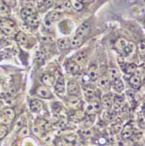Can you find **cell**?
<instances>
[{
	"mask_svg": "<svg viewBox=\"0 0 145 146\" xmlns=\"http://www.w3.org/2000/svg\"><path fill=\"white\" fill-rule=\"evenodd\" d=\"M55 9H56L57 11L64 10V1H57V2H55Z\"/></svg>",
	"mask_w": 145,
	"mask_h": 146,
	"instance_id": "34",
	"label": "cell"
},
{
	"mask_svg": "<svg viewBox=\"0 0 145 146\" xmlns=\"http://www.w3.org/2000/svg\"><path fill=\"white\" fill-rule=\"evenodd\" d=\"M88 77L92 80H96L99 77V69L95 64H92L87 71Z\"/></svg>",
	"mask_w": 145,
	"mask_h": 146,
	"instance_id": "8",
	"label": "cell"
},
{
	"mask_svg": "<svg viewBox=\"0 0 145 146\" xmlns=\"http://www.w3.org/2000/svg\"><path fill=\"white\" fill-rule=\"evenodd\" d=\"M99 104L95 102H89L87 106H86V112L89 115H93L95 114L96 111H98L99 110Z\"/></svg>",
	"mask_w": 145,
	"mask_h": 146,
	"instance_id": "11",
	"label": "cell"
},
{
	"mask_svg": "<svg viewBox=\"0 0 145 146\" xmlns=\"http://www.w3.org/2000/svg\"><path fill=\"white\" fill-rule=\"evenodd\" d=\"M89 29H90V25L88 23H87V22L82 23L80 26H79L76 31V36L83 38L84 36H86L88 33Z\"/></svg>",
	"mask_w": 145,
	"mask_h": 146,
	"instance_id": "4",
	"label": "cell"
},
{
	"mask_svg": "<svg viewBox=\"0 0 145 146\" xmlns=\"http://www.w3.org/2000/svg\"><path fill=\"white\" fill-rule=\"evenodd\" d=\"M137 68L136 65L134 63H129V64H122V70L127 74H134L136 71Z\"/></svg>",
	"mask_w": 145,
	"mask_h": 146,
	"instance_id": "9",
	"label": "cell"
},
{
	"mask_svg": "<svg viewBox=\"0 0 145 146\" xmlns=\"http://www.w3.org/2000/svg\"><path fill=\"white\" fill-rule=\"evenodd\" d=\"M132 133H133V129H132V127L128 124V125H126L123 128V129L122 131V137L123 138H128V137H131Z\"/></svg>",
	"mask_w": 145,
	"mask_h": 146,
	"instance_id": "23",
	"label": "cell"
},
{
	"mask_svg": "<svg viewBox=\"0 0 145 146\" xmlns=\"http://www.w3.org/2000/svg\"><path fill=\"white\" fill-rule=\"evenodd\" d=\"M67 68H68V71L70 74H75L79 73V72H80V69H81L80 66H79L77 63H75L73 60L68 61Z\"/></svg>",
	"mask_w": 145,
	"mask_h": 146,
	"instance_id": "10",
	"label": "cell"
},
{
	"mask_svg": "<svg viewBox=\"0 0 145 146\" xmlns=\"http://www.w3.org/2000/svg\"><path fill=\"white\" fill-rule=\"evenodd\" d=\"M20 133L24 134V136L28 135V129H27V127H22V129L20 130Z\"/></svg>",
	"mask_w": 145,
	"mask_h": 146,
	"instance_id": "37",
	"label": "cell"
},
{
	"mask_svg": "<svg viewBox=\"0 0 145 146\" xmlns=\"http://www.w3.org/2000/svg\"><path fill=\"white\" fill-rule=\"evenodd\" d=\"M35 13H36V11L32 7H31V6H29V7H24L21 11V15H22V17L24 19L29 18V17H31V16H32L33 14H35Z\"/></svg>",
	"mask_w": 145,
	"mask_h": 146,
	"instance_id": "16",
	"label": "cell"
},
{
	"mask_svg": "<svg viewBox=\"0 0 145 146\" xmlns=\"http://www.w3.org/2000/svg\"><path fill=\"white\" fill-rule=\"evenodd\" d=\"M39 16L37 14V13H35V14H33L32 16L27 18V19H25L24 20L26 21V23H27L29 25L31 26H36L38 25V24L39 23Z\"/></svg>",
	"mask_w": 145,
	"mask_h": 146,
	"instance_id": "18",
	"label": "cell"
},
{
	"mask_svg": "<svg viewBox=\"0 0 145 146\" xmlns=\"http://www.w3.org/2000/svg\"><path fill=\"white\" fill-rule=\"evenodd\" d=\"M55 4V2L54 1H46V2H45V5H46V6L47 7V8H50V7H52V6H54V5Z\"/></svg>",
	"mask_w": 145,
	"mask_h": 146,
	"instance_id": "38",
	"label": "cell"
},
{
	"mask_svg": "<svg viewBox=\"0 0 145 146\" xmlns=\"http://www.w3.org/2000/svg\"><path fill=\"white\" fill-rule=\"evenodd\" d=\"M128 41L126 40V39L124 38H118L115 44V48L118 50V51H121V52H123L124 49L126 48V46H128Z\"/></svg>",
	"mask_w": 145,
	"mask_h": 146,
	"instance_id": "12",
	"label": "cell"
},
{
	"mask_svg": "<svg viewBox=\"0 0 145 146\" xmlns=\"http://www.w3.org/2000/svg\"><path fill=\"white\" fill-rule=\"evenodd\" d=\"M54 88H55V90H56V92L58 93V94H60V95L64 94V92H65V81H64L63 76L60 75L57 78L56 82H55Z\"/></svg>",
	"mask_w": 145,
	"mask_h": 146,
	"instance_id": "6",
	"label": "cell"
},
{
	"mask_svg": "<svg viewBox=\"0 0 145 146\" xmlns=\"http://www.w3.org/2000/svg\"><path fill=\"white\" fill-rule=\"evenodd\" d=\"M120 79V73L116 68H111L109 71V80L113 82L115 80Z\"/></svg>",
	"mask_w": 145,
	"mask_h": 146,
	"instance_id": "25",
	"label": "cell"
},
{
	"mask_svg": "<svg viewBox=\"0 0 145 146\" xmlns=\"http://www.w3.org/2000/svg\"><path fill=\"white\" fill-rule=\"evenodd\" d=\"M129 84L135 88H139L142 84V73L136 69V73L129 78Z\"/></svg>",
	"mask_w": 145,
	"mask_h": 146,
	"instance_id": "2",
	"label": "cell"
},
{
	"mask_svg": "<svg viewBox=\"0 0 145 146\" xmlns=\"http://www.w3.org/2000/svg\"><path fill=\"white\" fill-rule=\"evenodd\" d=\"M69 105L70 107H79V105H80V99H79L78 96H71L70 99H69Z\"/></svg>",
	"mask_w": 145,
	"mask_h": 146,
	"instance_id": "29",
	"label": "cell"
},
{
	"mask_svg": "<svg viewBox=\"0 0 145 146\" xmlns=\"http://www.w3.org/2000/svg\"><path fill=\"white\" fill-rule=\"evenodd\" d=\"M85 60H86V54H85L84 52H78V54L73 57V61L75 63H77L79 66L83 64Z\"/></svg>",
	"mask_w": 145,
	"mask_h": 146,
	"instance_id": "20",
	"label": "cell"
},
{
	"mask_svg": "<svg viewBox=\"0 0 145 146\" xmlns=\"http://www.w3.org/2000/svg\"><path fill=\"white\" fill-rule=\"evenodd\" d=\"M42 82L45 86H52L54 82V77L51 74H45L42 77Z\"/></svg>",
	"mask_w": 145,
	"mask_h": 146,
	"instance_id": "22",
	"label": "cell"
},
{
	"mask_svg": "<svg viewBox=\"0 0 145 146\" xmlns=\"http://www.w3.org/2000/svg\"><path fill=\"white\" fill-rule=\"evenodd\" d=\"M114 103V97L112 95H106L101 99V105L104 109L110 110Z\"/></svg>",
	"mask_w": 145,
	"mask_h": 146,
	"instance_id": "7",
	"label": "cell"
},
{
	"mask_svg": "<svg viewBox=\"0 0 145 146\" xmlns=\"http://www.w3.org/2000/svg\"><path fill=\"white\" fill-rule=\"evenodd\" d=\"M30 108H31L32 111H33V112H39L43 109V104H42V102L40 101L33 100V101L31 102Z\"/></svg>",
	"mask_w": 145,
	"mask_h": 146,
	"instance_id": "13",
	"label": "cell"
},
{
	"mask_svg": "<svg viewBox=\"0 0 145 146\" xmlns=\"http://www.w3.org/2000/svg\"><path fill=\"white\" fill-rule=\"evenodd\" d=\"M137 50H138V52L144 56L145 55V40L143 39V40H141L138 44H137Z\"/></svg>",
	"mask_w": 145,
	"mask_h": 146,
	"instance_id": "32",
	"label": "cell"
},
{
	"mask_svg": "<svg viewBox=\"0 0 145 146\" xmlns=\"http://www.w3.org/2000/svg\"><path fill=\"white\" fill-rule=\"evenodd\" d=\"M98 85L104 88V89H109L110 87V80L107 76H103L98 80Z\"/></svg>",
	"mask_w": 145,
	"mask_h": 146,
	"instance_id": "15",
	"label": "cell"
},
{
	"mask_svg": "<svg viewBox=\"0 0 145 146\" xmlns=\"http://www.w3.org/2000/svg\"><path fill=\"white\" fill-rule=\"evenodd\" d=\"M124 103V99L121 96H114V106L116 109L121 108Z\"/></svg>",
	"mask_w": 145,
	"mask_h": 146,
	"instance_id": "24",
	"label": "cell"
},
{
	"mask_svg": "<svg viewBox=\"0 0 145 146\" xmlns=\"http://www.w3.org/2000/svg\"><path fill=\"white\" fill-rule=\"evenodd\" d=\"M0 29L5 35H11L15 31V24L8 19H0Z\"/></svg>",
	"mask_w": 145,
	"mask_h": 146,
	"instance_id": "1",
	"label": "cell"
},
{
	"mask_svg": "<svg viewBox=\"0 0 145 146\" xmlns=\"http://www.w3.org/2000/svg\"><path fill=\"white\" fill-rule=\"evenodd\" d=\"M4 115L6 116L8 119H10V120H13L15 117V111L13 110L12 109L9 108V109H6L4 110Z\"/></svg>",
	"mask_w": 145,
	"mask_h": 146,
	"instance_id": "28",
	"label": "cell"
},
{
	"mask_svg": "<svg viewBox=\"0 0 145 146\" xmlns=\"http://www.w3.org/2000/svg\"><path fill=\"white\" fill-rule=\"evenodd\" d=\"M37 95L41 97V98H45V99H50L52 98V93L50 92V90L46 87V86H40L37 88Z\"/></svg>",
	"mask_w": 145,
	"mask_h": 146,
	"instance_id": "5",
	"label": "cell"
},
{
	"mask_svg": "<svg viewBox=\"0 0 145 146\" xmlns=\"http://www.w3.org/2000/svg\"><path fill=\"white\" fill-rule=\"evenodd\" d=\"M71 4H72V7L76 11H81L83 9V6H84L82 2L76 1V0H73V1H71Z\"/></svg>",
	"mask_w": 145,
	"mask_h": 146,
	"instance_id": "31",
	"label": "cell"
},
{
	"mask_svg": "<svg viewBox=\"0 0 145 146\" xmlns=\"http://www.w3.org/2000/svg\"><path fill=\"white\" fill-rule=\"evenodd\" d=\"M41 39H42V41H44L46 43H49V42L54 41V38L49 37V36H44V37L41 38Z\"/></svg>",
	"mask_w": 145,
	"mask_h": 146,
	"instance_id": "36",
	"label": "cell"
},
{
	"mask_svg": "<svg viewBox=\"0 0 145 146\" xmlns=\"http://www.w3.org/2000/svg\"><path fill=\"white\" fill-rule=\"evenodd\" d=\"M8 132V129L5 126H1L0 127V139H3Z\"/></svg>",
	"mask_w": 145,
	"mask_h": 146,
	"instance_id": "33",
	"label": "cell"
},
{
	"mask_svg": "<svg viewBox=\"0 0 145 146\" xmlns=\"http://www.w3.org/2000/svg\"><path fill=\"white\" fill-rule=\"evenodd\" d=\"M46 146H48V145H46Z\"/></svg>",
	"mask_w": 145,
	"mask_h": 146,
	"instance_id": "40",
	"label": "cell"
},
{
	"mask_svg": "<svg viewBox=\"0 0 145 146\" xmlns=\"http://www.w3.org/2000/svg\"><path fill=\"white\" fill-rule=\"evenodd\" d=\"M60 11H52L51 12H49L47 16H46V20L49 21V22H54V21H57L60 19Z\"/></svg>",
	"mask_w": 145,
	"mask_h": 146,
	"instance_id": "14",
	"label": "cell"
},
{
	"mask_svg": "<svg viewBox=\"0 0 145 146\" xmlns=\"http://www.w3.org/2000/svg\"><path fill=\"white\" fill-rule=\"evenodd\" d=\"M72 4L71 1H64V10L70 11L72 9Z\"/></svg>",
	"mask_w": 145,
	"mask_h": 146,
	"instance_id": "35",
	"label": "cell"
},
{
	"mask_svg": "<svg viewBox=\"0 0 145 146\" xmlns=\"http://www.w3.org/2000/svg\"><path fill=\"white\" fill-rule=\"evenodd\" d=\"M80 86L74 81H70L68 84V93L71 96H78L80 95Z\"/></svg>",
	"mask_w": 145,
	"mask_h": 146,
	"instance_id": "3",
	"label": "cell"
},
{
	"mask_svg": "<svg viewBox=\"0 0 145 146\" xmlns=\"http://www.w3.org/2000/svg\"><path fill=\"white\" fill-rule=\"evenodd\" d=\"M17 40L19 41V44L24 45V44H26V42H27V37H26L23 33L19 32L17 35Z\"/></svg>",
	"mask_w": 145,
	"mask_h": 146,
	"instance_id": "30",
	"label": "cell"
},
{
	"mask_svg": "<svg viewBox=\"0 0 145 146\" xmlns=\"http://www.w3.org/2000/svg\"><path fill=\"white\" fill-rule=\"evenodd\" d=\"M4 5V3H3V1H0V7H1L2 5Z\"/></svg>",
	"mask_w": 145,
	"mask_h": 146,
	"instance_id": "39",
	"label": "cell"
},
{
	"mask_svg": "<svg viewBox=\"0 0 145 146\" xmlns=\"http://www.w3.org/2000/svg\"><path fill=\"white\" fill-rule=\"evenodd\" d=\"M112 88L116 92H122L124 88V84L121 79H117L112 82Z\"/></svg>",
	"mask_w": 145,
	"mask_h": 146,
	"instance_id": "19",
	"label": "cell"
},
{
	"mask_svg": "<svg viewBox=\"0 0 145 146\" xmlns=\"http://www.w3.org/2000/svg\"><path fill=\"white\" fill-rule=\"evenodd\" d=\"M83 43V38H81V37H78V36H75L73 37L72 39H71V41H70V46L71 47L73 48H77L79 47L80 46H81V44Z\"/></svg>",
	"mask_w": 145,
	"mask_h": 146,
	"instance_id": "21",
	"label": "cell"
},
{
	"mask_svg": "<svg viewBox=\"0 0 145 146\" xmlns=\"http://www.w3.org/2000/svg\"><path fill=\"white\" fill-rule=\"evenodd\" d=\"M68 45H70V44L68 42V38H60V39H59V41H58V47L60 50H64L66 48H68Z\"/></svg>",
	"mask_w": 145,
	"mask_h": 146,
	"instance_id": "27",
	"label": "cell"
},
{
	"mask_svg": "<svg viewBox=\"0 0 145 146\" xmlns=\"http://www.w3.org/2000/svg\"><path fill=\"white\" fill-rule=\"evenodd\" d=\"M135 51H136V46L134 45V43L132 42H128V46H126V48L124 49L123 52L125 54V55L127 57H131L134 54H135Z\"/></svg>",
	"mask_w": 145,
	"mask_h": 146,
	"instance_id": "17",
	"label": "cell"
},
{
	"mask_svg": "<svg viewBox=\"0 0 145 146\" xmlns=\"http://www.w3.org/2000/svg\"><path fill=\"white\" fill-rule=\"evenodd\" d=\"M84 95H85L86 98H87L89 101H91V99L95 98V92L94 89H92L90 88H84Z\"/></svg>",
	"mask_w": 145,
	"mask_h": 146,
	"instance_id": "26",
	"label": "cell"
}]
</instances>
